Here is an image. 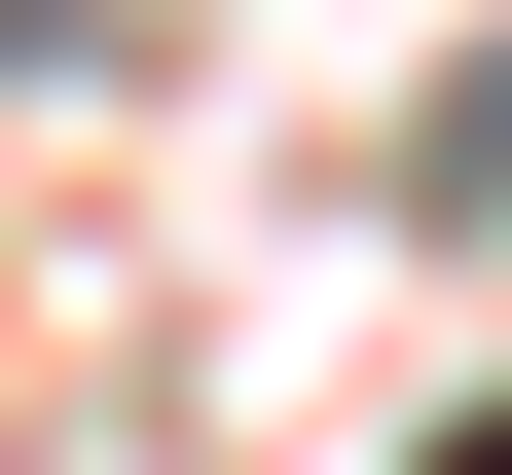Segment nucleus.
Listing matches in <instances>:
<instances>
[{
    "label": "nucleus",
    "mask_w": 512,
    "mask_h": 475,
    "mask_svg": "<svg viewBox=\"0 0 512 475\" xmlns=\"http://www.w3.org/2000/svg\"><path fill=\"white\" fill-rule=\"evenodd\" d=\"M403 220H512V37H476L439 110H403Z\"/></svg>",
    "instance_id": "obj_1"
},
{
    "label": "nucleus",
    "mask_w": 512,
    "mask_h": 475,
    "mask_svg": "<svg viewBox=\"0 0 512 475\" xmlns=\"http://www.w3.org/2000/svg\"><path fill=\"white\" fill-rule=\"evenodd\" d=\"M403 475H512V402H439V439H403Z\"/></svg>",
    "instance_id": "obj_2"
}]
</instances>
